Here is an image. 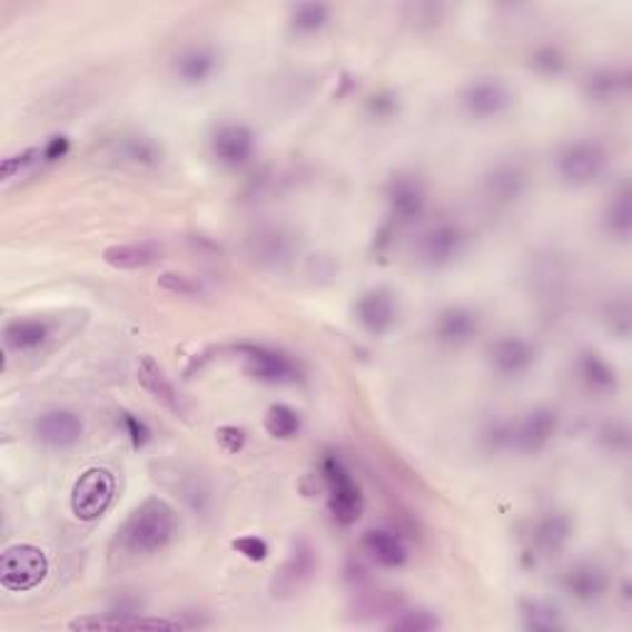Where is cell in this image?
Here are the masks:
<instances>
[{"label":"cell","mask_w":632,"mask_h":632,"mask_svg":"<svg viewBox=\"0 0 632 632\" xmlns=\"http://www.w3.org/2000/svg\"><path fill=\"white\" fill-rule=\"evenodd\" d=\"M178 514L161 496H149L119 529V546L129 556H154L168 549L178 536Z\"/></svg>","instance_id":"cell-1"},{"label":"cell","mask_w":632,"mask_h":632,"mask_svg":"<svg viewBox=\"0 0 632 632\" xmlns=\"http://www.w3.org/2000/svg\"><path fill=\"white\" fill-rule=\"evenodd\" d=\"M608 149L595 139H575L563 144L553 158L556 176L563 186L569 188H585L593 186L595 180L608 171Z\"/></svg>","instance_id":"cell-2"},{"label":"cell","mask_w":632,"mask_h":632,"mask_svg":"<svg viewBox=\"0 0 632 632\" xmlns=\"http://www.w3.org/2000/svg\"><path fill=\"white\" fill-rule=\"evenodd\" d=\"M322 477L326 492H329V512L334 522L338 526L356 524L361 514H364L366 500L352 470L344 465L342 457L326 455L322 460Z\"/></svg>","instance_id":"cell-3"},{"label":"cell","mask_w":632,"mask_h":632,"mask_svg":"<svg viewBox=\"0 0 632 632\" xmlns=\"http://www.w3.org/2000/svg\"><path fill=\"white\" fill-rule=\"evenodd\" d=\"M48 553L32 544H13L0 556V585L13 593L36 591L48 579Z\"/></svg>","instance_id":"cell-4"},{"label":"cell","mask_w":632,"mask_h":632,"mask_svg":"<svg viewBox=\"0 0 632 632\" xmlns=\"http://www.w3.org/2000/svg\"><path fill=\"white\" fill-rule=\"evenodd\" d=\"M470 250V233L462 223L440 220L417 240V259L427 269H447Z\"/></svg>","instance_id":"cell-5"},{"label":"cell","mask_w":632,"mask_h":632,"mask_svg":"<svg viewBox=\"0 0 632 632\" xmlns=\"http://www.w3.org/2000/svg\"><path fill=\"white\" fill-rule=\"evenodd\" d=\"M237 356L243 358L245 374L253 381L267 383V386H292L302 378L297 361L282 348L267 344H240Z\"/></svg>","instance_id":"cell-6"},{"label":"cell","mask_w":632,"mask_h":632,"mask_svg":"<svg viewBox=\"0 0 632 632\" xmlns=\"http://www.w3.org/2000/svg\"><path fill=\"white\" fill-rule=\"evenodd\" d=\"M117 494L115 474L105 467H89L79 474L72 494L70 510L79 522H97L109 512Z\"/></svg>","instance_id":"cell-7"},{"label":"cell","mask_w":632,"mask_h":632,"mask_svg":"<svg viewBox=\"0 0 632 632\" xmlns=\"http://www.w3.org/2000/svg\"><path fill=\"white\" fill-rule=\"evenodd\" d=\"M299 255V240L285 225H259L257 230L247 237V257L253 259L257 267L273 269H287Z\"/></svg>","instance_id":"cell-8"},{"label":"cell","mask_w":632,"mask_h":632,"mask_svg":"<svg viewBox=\"0 0 632 632\" xmlns=\"http://www.w3.org/2000/svg\"><path fill=\"white\" fill-rule=\"evenodd\" d=\"M514 107L512 87L500 77H477L460 92V109L474 121H494Z\"/></svg>","instance_id":"cell-9"},{"label":"cell","mask_w":632,"mask_h":632,"mask_svg":"<svg viewBox=\"0 0 632 632\" xmlns=\"http://www.w3.org/2000/svg\"><path fill=\"white\" fill-rule=\"evenodd\" d=\"M427 186L417 174H395L386 186V206L391 218L401 225L421 220L427 210Z\"/></svg>","instance_id":"cell-10"},{"label":"cell","mask_w":632,"mask_h":632,"mask_svg":"<svg viewBox=\"0 0 632 632\" xmlns=\"http://www.w3.org/2000/svg\"><path fill=\"white\" fill-rule=\"evenodd\" d=\"M529 171L524 164L504 158L490 166V171L482 178V194L496 208H512L526 196Z\"/></svg>","instance_id":"cell-11"},{"label":"cell","mask_w":632,"mask_h":632,"mask_svg":"<svg viewBox=\"0 0 632 632\" xmlns=\"http://www.w3.org/2000/svg\"><path fill=\"white\" fill-rule=\"evenodd\" d=\"M354 316L368 336H386L398 324V299L388 287H371L358 295Z\"/></svg>","instance_id":"cell-12"},{"label":"cell","mask_w":632,"mask_h":632,"mask_svg":"<svg viewBox=\"0 0 632 632\" xmlns=\"http://www.w3.org/2000/svg\"><path fill=\"white\" fill-rule=\"evenodd\" d=\"M559 423L561 417L553 408H534L524 413L522 417L512 421V453H522V455H536L544 450L553 435L559 433Z\"/></svg>","instance_id":"cell-13"},{"label":"cell","mask_w":632,"mask_h":632,"mask_svg":"<svg viewBox=\"0 0 632 632\" xmlns=\"http://www.w3.org/2000/svg\"><path fill=\"white\" fill-rule=\"evenodd\" d=\"M257 149L255 131L243 121H225L210 134L213 158L225 168H240L250 164Z\"/></svg>","instance_id":"cell-14"},{"label":"cell","mask_w":632,"mask_h":632,"mask_svg":"<svg viewBox=\"0 0 632 632\" xmlns=\"http://www.w3.org/2000/svg\"><path fill=\"white\" fill-rule=\"evenodd\" d=\"M32 433H36L40 445L55 450V453H65V450H72L75 445L82 443L85 421L75 411L67 408L45 411L42 415H38L36 425H32Z\"/></svg>","instance_id":"cell-15"},{"label":"cell","mask_w":632,"mask_h":632,"mask_svg":"<svg viewBox=\"0 0 632 632\" xmlns=\"http://www.w3.org/2000/svg\"><path fill=\"white\" fill-rule=\"evenodd\" d=\"M490 366L500 378H522L536 366L539 348L524 336H500L487 352Z\"/></svg>","instance_id":"cell-16"},{"label":"cell","mask_w":632,"mask_h":632,"mask_svg":"<svg viewBox=\"0 0 632 632\" xmlns=\"http://www.w3.org/2000/svg\"><path fill=\"white\" fill-rule=\"evenodd\" d=\"M561 589L581 605L598 603L611 589V575L598 561H575L561 575Z\"/></svg>","instance_id":"cell-17"},{"label":"cell","mask_w":632,"mask_h":632,"mask_svg":"<svg viewBox=\"0 0 632 632\" xmlns=\"http://www.w3.org/2000/svg\"><path fill=\"white\" fill-rule=\"evenodd\" d=\"M220 70V52L208 42L188 45L174 58V75L180 85L203 87Z\"/></svg>","instance_id":"cell-18"},{"label":"cell","mask_w":632,"mask_h":632,"mask_svg":"<svg viewBox=\"0 0 632 632\" xmlns=\"http://www.w3.org/2000/svg\"><path fill=\"white\" fill-rule=\"evenodd\" d=\"M480 324L482 319L477 309L465 307V304H453V307H445L435 316L433 336L437 344L447 348H460L467 346L472 338L480 334Z\"/></svg>","instance_id":"cell-19"},{"label":"cell","mask_w":632,"mask_h":632,"mask_svg":"<svg viewBox=\"0 0 632 632\" xmlns=\"http://www.w3.org/2000/svg\"><path fill=\"white\" fill-rule=\"evenodd\" d=\"M316 563L319 561H316V551L312 549V544H307L304 539L297 541L275 575L273 593L279 598H289V595L299 593L304 585L314 579Z\"/></svg>","instance_id":"cell-20"},{"label":"cell","mask_w":632,"mask_h":632,"mask_svg":"<svg viewBox=\"0 0 632 632\" xmlns=\"http://www.w3.org/2000/svg\"><path fill=\"white\" fill-rule=\"evenodd\" d=\"M166 255V245L158 240H131V243H117L105 247L101 259L111 269H121V273H134V269H146L156 263H161Z\"/></svg>","instance_id":"cell-21"},{"label":"cell","mask_w":632,"mask_h":632,"mask_svg":"<svg viewBox=\"0 0 632 632\" xmlns=\"http://www.w3.org/2000/svg\"><path fill=\"white\" fill-rule=\"evenodd\" d=\"M573 534V522L563 512H546L536 516L529 529V544L536 556H556V553L569 544Z\"/></svg>","instance_id":"cell-22"},{"label":"cell","mask_w":632,"mask_h":632,"mask_svg":"<svg viewBox=\"0 0 632 632\" xmlns=\"http://www.w3.org/2000/svg\"><path fill=\"white\" fill-rule=\"evenodd\" d=\"M361 549L366 556L376 563L378 569L398 571L411 559V549L405 544L401 534L391 532V529H368L361 539Z\"/></svg>","instance_id":"cell-23"},{"label":"cell","mask_w":632,"mask_h":632,"mask_svg":"<svg viewBox=\"0 0 632 632\" xmlns=\"http://www.w3.org/2000/svg\"><path fill=\"white\" fill-rule=\"evenodd\" d=\"M575 376L583 383V388L595 395H611L620 386L618 368L598 352H581L575 358Z\"/></svg>","instance_id":"cell-24"},{"label":"cell","mask_w":632,"mask_h":632,"mask_svg":"<svg viewBox=\"0 0 632 632\" xmlns=\"http://www.w3.org/2000/svg\"><path fill=\"white\" fill-rule=\"evenodd\" d=\"M630 89V72L625 67H595L583 79V95L593 105H611V101L625 97Z\"/></svg>","instance_id":"cell-25"},{"label":"cell","mask_w":632,"mask_h":632,"mask_svg":"<svg viewBox=\"0 0 632 632\" xmlns=\"http://www.w3.org/2000/svg\"><path fill=\"white\" fill-rule=\"evenodd\" d=\"M115 154L119 156V161L137 168H158L166 158L161 141H156L154 137H149V134L141 131L119 137L115 141Z\"/></svg>","instance_id":"cell-26"},{"label":"cell","mask_w":632,"mask_h":632,"mask_svg":"<svg viewBox=\"0 0 632 632\" xmlns=\"http://www.w3.org/2000/svg\"><path fill=\"white\" fill-rule=\"evenodd\" d=\"M50 334L45 319H10L3 326V344L10 354H32L48 344Z\"/></svg>","instance_id":"cell-27"},{"label":"cell","mask_w":632,"mask_h":632,"mask_svg":"<svg viewBox=\"0 0 632 632\" xmlns=\"http://www.w3.org/2000/svg\"><path fill=\"white\" fill-rule=\"evenodd\" d=\"M139 381H141V386L149 391L156 401H161L168 411H174V413L184 411V403H180V395L171 383V378L166 376L164 366L149 354L139 358Z\"/></svg>","instance_id":"cell-28"},{"label":"cell","mask_w":632,"mask_h":632,"mask_svg":"<svg viewBox=\"0 0 632 632\" xmlns=\"http://www.w3.org/2000/svg\"><path fill=\"white\" fill-rule=\"evenodd\" d=\"M603 233L618 243H628L632 235V194L630 186H620L613 198L608 200L601 218Z\"/></svg>","instance_id":"cell-29"},{"label":"cell","mask_w":632,"mask_h":632,"mask_svg":"<svg viewBox=\"0 0 632 632\" xmlns=\"http://www.w3.org/2000/svg\"><path fill=\"white\" fill-rule=\"evenodd\" d=\"M519 615H522V628L529 632H559L566 628L559 608L546 601H536V598L522 601Z\"/></svg>","instance_id":"cell-30"},{"label":"cell","mask_w":632,"mask_h":632,"mask_svg":"<svg viewBox=\"0 0 632 632\" xmlns=\"http://www.w3.org/2000/svg\"><path fill=\"white\" fill-rule=\"evenodd\" d=\"M332 6L326 3H297L289 8V28L297 36H319L332 22Z\"/></svg>","instance_id":"cell-31"},{"label":"cell","mask_w":632,"mask_h":632,"mask_svg":"<svg viewBox=\"0 0 632 632\" xmlns=\"http://www.w3.org/2000/svg\"><path fill=\"white\" fill-rule=\"evenodd\" d=\"M534 287L539 292V299L559 302L563 299V285H566V273L556 257L539 259L534 269Z\"/></svg>","instance_id":"cell-32"},{"label":"cell","mask_w":632,"mask_h":632,"mask_svg":"<svg viewBox=\"0 0 632 632\" xmlns=\"http://www.w3.org/2000/svg\"><path fill=\"white\" fill-rule=\"evenodd\" d=\"M265 431L275 440H295L302 433V417L289 405L275 403L265 413Z\"/></svg>","instance_id":"cell-33"},{"label":"cell","mask_w":632,"mask_h":632,"mask_svg":"<svg viewBox=\"0 0 632 632\" xmlns=\"http://www.w3.org/2000/svg\"><path fill=\"white\" fill-rule=\"evenodd\" d=\"M529 67L541 77H561L566 72L569 67V58L566 52H563L559 45H536V48L529 52Z\"/></svg>","instance_id":"cell-34"},{"label":"cell","mask_w":632,"mask_h":632,"mask_svg":"<svg viewBox=\"0 0 632 632\" xmlns=\"http://www.w3.org/2000/svg\"><path fill=\"white\" fill-rule=\"evenodd\" d=\"M156 282L164 292H168V295H176V297L196 299V297L206 295V285H203L200 277L188 275V273H176V269H171V273H161Z\"/></svg>","instance_id":"cell-35"},{"label":"cell","mask_w":632,"mask_h":632,"mask_svg":"<svg viewBox=\"0 0 632 632\" xmlns=\"http://www.w3.org/2000/svg\"><path fill=\"white\" fill-rule=\"evenodd\" d=\"M391 630H408V632H431V630H440L443 623L440 618L425 608H403L393 615V620L388 623Z\"/></svg>","instance_id":"cell-36"},{"label":"cell","mask_w":632,"mask_h":632,"mask_svg":"<svg viewBox=\"0 0 632 632\" xmlns=\"http://www.w3.org/2000/svg\"><path fill=\"white\" fill-rule=\"evenodd\" d=\"M603 322L608 326L615 338H630L632 332V309H630V299L628 295H620L615 299L608 302V307L603 312Z\"/></svg>","instance_id":"cell-37"},{"label":"cell","mask_w":632,"mask_h":632,"mask_svg":"<svg viewBox=\"0 0 632 632\" xmlns=\"http://www.w3.org/2000/svg\"><path fill=\"white\" fill-rule=\"evenodd\" d=\"M36 168H42V158H40V146H32V149L20 151L16 156H6L3 164H0V178L3 180H13L18 176H26Z\"/></svg>","instance_id":"cell-38"},{"label":"cell","mask_w":632,"mask_h":632,"mask_svg":"<svg viewBox=\"0 0 632 632\" xmlns=\"http://www.w3.org/2000/svg\"><path fill=\"white\" fill-rule=\"evenodd\" d=\"M598 440H601V445L608 450V453L613 455H628L630 450V427L625 421H611L601 427V433H598Z\"/></svg>","instance_id":"cell-39"},{"label":"cell","mask_w":632,"mask_h":632,"mask_svg":"<svg viewBox=\"0 0 632 632\" xmlns=\"http://www.w3.org/2000/svg\"><path fill=\"white\" fill-rule=\"evenodd\" d=\"M119 425L124 435L129 437V443L134 450H141L151 443V427L146 425V421H141L139 415H134L129 411L119 413Z\"/></svg>","instance_id":"cell-40"},{"label":"cell","mask_w":632,"mask_h":632,"mask_svg":"<svg viewBox=\"0 0 632 632\" xmlns=\"http://www.w3.org/2000/svg\"><path fill=\"white\" fill-rule=\"evenodd\" d=\"M70 151H72V139L67 137V134H52V137H48L40 144L42 166L60 164L62 158L70 156Z\"/></svg>","instance_id":"cell-41"},{"label":"cell","mask_w":632,"mask_h":632,"mask_svg":"<svg viewBox=\"0 0 632 632\" xmlns=\"http://www.w3.org/2000/svg\"><path fill=\"white\" fill-rule=\"evenodd\" d=\"M233 549L240 553V556H245L247 561H253V563H259V561H265L269 556V544L263 536H255V534L235 539Z\"/></svg>","instance_id":"cell-42"},{"label":"cell","mask_w":632,"mask_h":632,"mask_svg":"<svg viewBox=\"0 0 632 632\" xmlns=\"http://www.w3.org/2000/svg\"><path fill=\"white\" fill-rule=\"evenodd\" d=\"M216 440H218V445L225 450V453H240V450L245 447L247 443V435L243 427H235V425H223L218 427V433H216Z\"/></svg>","instance_id":"cell-43"},{"label":"cell","mask_w":632,"mask_h":632,"mask_svg":"<svg viewBox=\"0 0 632 632\" xmlns=\"http://www.w3.org/2000/svg\"><path fill=\"white\" fill-rule=\"evenodd\" d=\"M368 111L376 119H391L398 111V97L393 92H378L368 99Z\"/></svg>","instance_id":"cell-44"}]
</instances>
